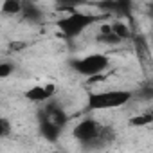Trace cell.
Segmentation results:
<instances>
[{"label":"cell","instance_id":"cell-1","mask_svg":"<svg viewBox=\"0 0 153 153\" xmlns=\"http://www.w3.org/2000/svg\"><path fill=\"white\" fill-rule=\"evenodd\" d=\"M74 137L87 148H101L114 139V131L112 128L103 126L96 119L87 117L74 126Z\"/></svg>","mask_w":153,"mask_h":153},{"label":"cell","instance_id":"cell-2","mask_svg":"<svg viewBox=\"0 0 153 153\" xmlns=\"http://www.w3.org/2000/svg\"><path fill=\"white\" fill-rule=\"evenodd\" d=\"M101 18H103L101 15H87V13H79L74 9V11L67 13L63 18H59L56 22V27L59 29L63 38L72 40V38H78L85 29H88L92 24L99 22Z\"/></svg>","mask_w":153,"mask_h":153},{"label":"cell","instance_id":"cell-3","mask_svg":"<svg viewBox=\"0 0 153 153\" xmlns=\"http://www.w3.org/2000/svg\"><path fill=\"white\" fill-rule=\"evenodd\" d=\"M133 97L130 90H106V92H92L88 94V108L90 110H108L119 108L126 105Z\"/></svg>","mask_w":153,"mask_h":153},{"label":"cell","instance_id":"cell-4","mask_svg":"<svg viewBox=\"0 0 153 153\" xmlns=\"http://www.w3.org/2000/svg\"><path fill=\"white\" fill-rule=\"evenodd\" d=\"M68 65H70V68L74 72H78L81 76H87V78H94V76H99L110 65V59L105 54H88L85 58L70 59Z\"/></svg>","mask_w":153,"mask_h":153},{"label":"cell","instance_id":"cell-5","mask_svg":"<svg viewBox=\"0 0 153 153\" xmlns=\"http://www.w3.org/2000/svg\"><path fill=\"white\" fill-rule=\"evenodd\" d=\"M40 115H42V117H45L51 124H54V126H56V128H59V130H63V128H65V124H67V121H68V117H67L65 110H63V108H61V105H59V103H56V101L47 103V106L40 112Z\"/></svg>","mask_w":153,"mask_h":153},{"label":"cell","instance_id":"cell-6","mask_svg":"<svg viewBox=\"0 0 153 153\" xmlns=\"http://www.w3.org/2000/svg\"><path fill=\"white\" fill-rule=\"evenodd\" d=\"M56 85H36V87H31L29 90L24 92V97L31 103H43V101H49L56 96Z\"/></svg>","mask_w":153,"mask_h":153},{"label":"cell","instance_id":"cell-7","mask_svg":"<svg viewBox=\"0 0 153 153\" xmlns=\"http://www.w3.org/2000/svg\"><path fill=\"white\" fill-rule=\"evenodd\" d=\"M38 121H40V133L49 140V142H56L58 139H59V135H61V130L59 128H56L54 124H51L45 117H42V115H38Z\"/></svg>","mask_w":153,"mask_h":153},{"label":"cell","instance_id":"cell-8","mask_svg":"<svg viewBox=\"0 0 153 153\" xmlns=\"http://www.w3.org/2000/svg\"><path fill=\"white\" fill-rule=\"evenodd\" d=\"M22 16L27 22L38 24V22H42L43 13H42V9L36 4H33V2H22Z\"/></svg>","mask_w":153,"mask_h":153},{"label":"cell","instance_id":"cell-9","mask_svg":"<svg viewBox=\"0 0 153 153\" xmlns=\"http://www.w3.org/2000/svg\"><path fill=\"white\" fill-rule=\"evenodd\" d=\"M110 27H112V33L123 42V40H128L130 36H131V31H130V27L124 24V22H114V24H110Z\"/></svg>","mask_w":153,"mask_h":153},{"label":"cell","instance_id":"cell-10","mask_svg":"<svg viewBox=\"0 0 153 153\" xmlns=\"http://www.w3.org/2000/svg\"><path fill=\"white\" fill-rule=\"evenodd\" d=\"M2 13L4 15H20L22 13V2H18V0H6L2 4Z\"/></svg>","mask_w":153,"mask_h":153},{"label":"cell","instance_id":"cell-11","mask_svg":"<svg viewBox=\"0 0 153 153\" xmlns=\"http://www.w3.org/2000/svg\"><path fill=\"white\" fill-rule=\"evenodd\" d=\"M151 121H153V115L148 112V114H142V115H133L130 119V124L131 126H148V124H151Z\"/></svg>","mask_w":153,"mask_h":153},{"label":"cell","instance_id":"cell-12","mask_svg":"<svg viewBox=\"0 0 153 153\" xmlns=\"http://www.w3.org/2000/svg\"><path fill=\"white\" fill-rule=\"evenodd\" d=\"M15 72V63L11 61H0V78H9Z\"/></svg>","mask_w":153,"mask_h":153},{"label":"cell","instance_id":"cell-13","mask_svg":"<svg viewBox=\"0 0 153 153\" xmlns=\"http://www.w3.org/2000/svg\"><path fill=\"white\" fill-rule=\"evenodd\" d=\"M97 42H101V43H108V45L121 43V40H119L114 33H110V34H97Z\"/></svg>","mask_w":153,"mask_h":153},{"label":"cell","instance_id":"cell-14","mask_svg":"<svg viewBox=\"0 0 153 153\" xmlns=\"http://www.w3.org/2000/svg\"><path fill=\"white\" fill-rule=\"evenodd\" d=\"M11 133V123L4 117H0V137H7Z\"/></svg>","mask_w":153,"mask_h":153}]
</instances>
